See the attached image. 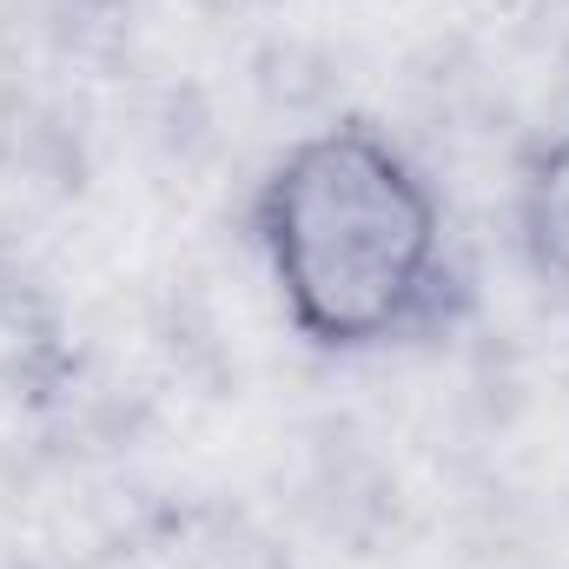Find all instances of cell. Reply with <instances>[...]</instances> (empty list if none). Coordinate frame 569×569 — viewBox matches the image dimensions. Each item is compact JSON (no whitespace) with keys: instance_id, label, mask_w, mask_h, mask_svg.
Masks as SVG:
<instances>
[{"instance_id":"obj_1","label":"cell","mask_w":569,"mask_h":569,"mask_svg":"<svg viewBox=\"0 0 569 569\" xmlns=\"http://www.w3.org/2000/svg\"><path fill=\"white\" fill-rule=\"evenodd\" d=\"M252 246L284 325L325 358L418 345L463 291L430 172L371 120L284 146L252 192Z\"/></svg>"},{"instance_id":"obj_2","label":"cell","mask_w":569,"mask_h":569,"mask_svg":"<svg viewBox=\"0 0 569 569\" xmlns=\"http://www.w3.org/2000/svg\"><path fill=\"white\" fill-rule=\"evenodd\" d=\"M517 239L543 291L569 311V133H550L517 166Z\"/></svg>"}]
</instances>
